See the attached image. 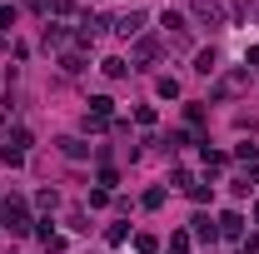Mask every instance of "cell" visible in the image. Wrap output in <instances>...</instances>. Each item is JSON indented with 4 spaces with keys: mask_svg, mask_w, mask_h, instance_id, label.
Masks as SVG:
<instances>
[{
    "mask_svg": "<svg viewBox=\"0 0 259 254\" xmlns=\"http://www.w3.org/2000/svg\"><path fill=\"white\" fill-rule=\"evenodd\" d=\"M194 15H199L209 30H220V25H225V10H220L214 0H194Z\"/></svg>",
    "mask_w": 259,
    "mask_h": 254,
    "instance_id": "7a4b0ae2",
    "label": "cell"
},
{
    "mask_svg": "<svg viewBox=\"0 0 259 254\" xmlns=\"http://www.w3.org/2000/svg\"><path fill=\"white\" fill-rule=\"evenodd\" d=\"M5 229L10 234H30V215H25L20 199H5Z\"/></svg>",
    "mask_w": 259,
    "mask_h": 254,
    "instance_id": "6da1fadb",
    "label": "cell"
},
{
    "mask_svg": "<svg viewBox=\"0 0 259 254\" xmlns=\"http://www.w3.org/2000/svg\"><path fill=\"white\" fill-rule=\"evenodd\" d=\"M90 110H95V120H110V110H115V100H110V95H95V100H90Z\"/></svg>",
    "mask_w": 259,
    "mask_h": 254,
    "instance_id": "5b68a950",
    "label": "cell"
},
{
    "mask_svg": "<svg viewBox=\"0 0 259 254\" xmlns=\"http://www.w3.org/2000/svg\"><path fill=\"white\" fill-rule=\"evenodd\" d=\"M164 204V190H145V209H160Z\"/></svg>",
    "mask_w": 259,
    "mask_h": 254,
    "instance_id": "4fadbf2b",
    "label": "cell"
},
{
    "mask_svg": "<svg viewBox=\"0 0 259 254\" xmlns=\"http://www.w3.org/2000/svg\"><path fill=\"white\" fill-rule=\"evenodd\" d=\"M155 50H160L155 40H140V45H135V60H155Z\"/></svg>",
    "mask_w": 259,
    "mask_h": 254,
    "instance_id": "9c48e42d",
    "label": "cell"
},
{
    "mask_svg": "<svg viewBox=\"0 0 259 254\" xmlns=\"http://www.w3.org/2000/svg\"><path fill=\"white\" fill-rule=\"evenodd\" d=\"M160 249V239H155V234H140V239H135V254H155Z\"/></svg>",
    "mask_w": 259,
    "mask_h": 254,
    "instance_id": "ba28073f",
    "label": "cell"
},
{
    "mask_svg": "<svg viewBox=\"0 0 259 254\" xmlns=\"http://www.w3.org/2000/svg\"><path fill=\"white\" fill-rule=\"evenodd\" d=\"M239 224H244V220H239V215H234V209H229L225 220H220V234H229V239H234V234H239Z\"/></svg>",
    "mask_w": 259,
    "mask_h": 254,
    "instance_id": "52a82bcc",
    "label": "cell"
},
{
    "mask_svg": "<svg viewBox=\"0 0 259 254\" xmlns=\"http://www.w3.org/2000/svg\"><path fill=\"white\" fill-rule=\"evenodd\" d=\"M194 234H199V239H214V234H220V229H214V224H209V215H194Z\"/></svg>",
    "mask_w": 259,
    "mask_h": 254,
    "instance_id": "8992f818",
    "label": "cell"
},
{
    "mask_svg": "<svg viewBox=\"0 0 259 254\" xmlns=\"http://www.w3.org/2000/svg\"><path fill=\"white\" fill-rule=\"evenodd\" d=\"M160 95L175 100V95H180V80H169V75H164V80H160Z\"/></svg>",
    "mask_w": 259,
    "mask_h": 254,
    "instance_id": "7c38bea8",
    "label": "cell"
},
{
    "mask_svg": "<svg viewBox=\"0 0 259 254\" xmlns=\"http://www.w3.org/2000/svg\"><path fill=\"white\" fill-rule=\"evenodd\" d=\"M140 25H145V15H140V10H130V15L115 25V30H120V35H140Z\"/></svg>",
    "mask_w": 259,
    "mask_h": 254,
    "instance_id": "3957f363",
    "label": "cell"
},
{
    "mask_svg": "<svg viewBox=\"0 0 259 254\" xmlns=\"http://www.w3.org/2000/svg\"><path fill=\"white\" fill-rule=\"evenodd\" d=\"M160 25H164V30H175V35H185V15H180V10H164Z\"/></svg>",
    "mask_w": 259,
    "mask_h": 254,
    "instance_id": "277c9868",
    "label": "cell"
},
{
    "mask_svg": "<svg viewBox=\"0 0 259 254\" xmlns=\"http://www.w3.org/2000/svg\"><path fill=\"white\" fill-rule=\"evenodd\" d=\"M35 204H40V209H55V204H60V194H55V190H40V194H35Z\"/></svg>",
    "mask_w": 259,
    "mask_h": 254,
    "instance_id": "30bf717a",
    "label": "cell"
},
{
    "mask_svg": "<svg viewBox=\"0 0 259 254\" xmlns=\"http://www.w3.org/2000/svg\"><path fill=\"white\" fill-rule=\"evenodd\" d=\"M194 70H199V75H209V70H214V50H199V60H194Z\"/></svg>",
    "mask_w": 259,
    "mask_h": 254,
    "instance_id": "8fae6325",
    "label": "cell"
}]
</instances>
